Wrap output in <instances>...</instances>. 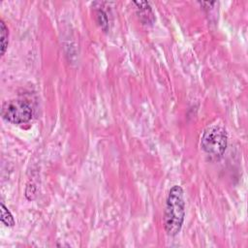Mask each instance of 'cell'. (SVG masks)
<instances>
[{"label": "cell", "instance_id": "6da1fadb", "mask_svg": "<svg viewBox=\"0 0 248 248\" xmlns=\"http://www.w3.org/2000/svg\"><path fill=\"white\" fill-rule=\"evenodd\" d=\"M185 217L184 191L181 186L173 185L168 194L164 210V227L166 232L176 235L183 225Z\"/></svg>", "mask_w": 248, "mask_h": 248}, {"label": "cell", "instance_id": "7a4b0ae2", "mask_svg": "<svg viewBox=\"0 0 248 248\" xmlns=\"http://www.w3.org/2000/svg\"><path fill=\"white\" fill-rule=\"evenodd\" d=\"M227 144V131L225 127L220 124H212L207 127L201 138V147L202 151L213 160H218L223 156Z\"/></svg>", "mask_w": 248, "mask_h": 248}, {"label": "cell", "instance_id": "3957f363", "mask_svg": "<svg viewBox=\"0 0 248 248\" xmlns=\"http://www.w3.org/2000/svg\"><path fill=\"white\" fill-rule=\"evenodd\" d=\"M2 117L13 124H23L31 120L33 108L31 105L22 99H14L3 104L1 109Z\"/></svg>", "mask_w": 248, "mask_h": 248}, {"label": "cell", "instance_id": "277c9868", "mask_svg": "<svg viewBox=\"0 0 248 248\" xmlns=\"http://www.w3.org/2000/svg\"><path fill=\"white\" fill-rule=\"evenodd\" d=\"M134 4L137 6L138 15L140 19V21L143 24L149 25L152 24L155 20L154 13L152 11V8L147 1H134Z\"/></svg>", "mask_w": 248, "mask_h": 248}, {"label": "cell", "instance_id": "5b68a950", "mask_svg": "<svg viewBox=\"0 0 248 248\" xmlns=\"http://www.w3.org/2000/svg\"><path fill=\"white\" fill-rule=\"evenodd\" d=\"M0 33H1V55L3 56L8 48V44H9V29L3 19L0 20Z\"/></svg>", "mask_w": 248, "mask_h": 248}, {"label": "cell", "instance_id": "8992f818", "mask_svg": "<svg viewBox=\"0 0 248 248\" xmlns=\"http://www.w3.org/2000/svg\"><path fill=\"white\" fill-rule=\"evenodd\" d=\"M1 221L7 227H14L16 224L14 216L3 202H1Z\"/></svg>", "mask_w": 248, "mask_h": 248}, {"label": "cell", "instance_id": "52a82bcc", "mask_svg": "<svg viewBox=\"0 0 248 248\" xmlns=\"http://www.w3.org/2000/svg\"><path fill=\"white\" fill-rule=\"evenodd\" d=\"M96 20L99 24V26L104 30V31H108V15L107 13L99 8L96 11Z\"/></svg>", "mask_w": 248, "mask_h": 248}]
</instances>
